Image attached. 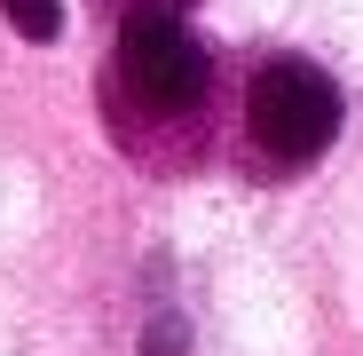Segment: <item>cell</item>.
<instances>
[{"mask_svg":"<svg viewBox=\"0 0 363 356\" xmlns=\"http://www.w3.org/2000/svg\"><path fill=\"white\" fill-rule=\"evenodd\" d=\"M213 55L182 16H118L111 40V103H135L143 119H190L206 111Z\"/></svg>","mask_w":363,"mask_h":356,"instance_id":"6da1fadb","label":"cell"},{"mask_svg":"<svg viewBox=\"0 0 363 356\" xmlns=\"http://www.w3.org/2000/svg\"><path fill=\"white\" fill-rule=\"evenodd\" d=\"M245 135H253V158L292 174L332 151L340 135V87L332 72H316L308 55H269L245 87Z\"/></svg>","mask_w":363,"mask_h":356,"instance_id":"7a4b0ae2","label":"cell"},{"mask_svg":"<svg viewBox=\"0 0 363 356\" xmlns=\"http://www.w3.org/2000/svg\"><path fill=\"white\" fill-rule=\"evenodd\" d=\"M0 9L16 16L24 40H55V0H0Z\"/></svg>","mask_w":363,"mask_h":356,"instance_id":"3957f363","label":"cell"},{"mask_svg":"<svg viewBox=\"0 0 363 356\" xmlns=\"http://www.w3.org/2000/svg\"><path fill=\"white\" fill-rule=\"evenodd\" d=\"M182 9H198V0H127V16H182Z\"/></svg>","mask_w":363,"mask_h":356,"instance_id":"277c9868","label":"cell"}]
</instances>
